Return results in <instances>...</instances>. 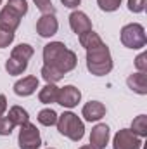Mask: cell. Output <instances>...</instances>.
I'll return each mask as SVG.
<instances>
[{"mask_svg": "<svg viewBox=\"0 0 147 149\" xmlns=\"http://www.w3.org/2000/svg\"><path fill=\"white\" fill-rule=\"evenodd\" d=\"M43 61L45 64L42 68V76L47 83L59 81L68 71L74 70L78 63L76 54L66 49V45L61 42H50L43 47Z\"/></svg>", "mask_w": 147, "mask_h": 149, "instance_id": "6da1fadb", "label": "cell"}, {"mask_svg": "<svg viewBox=\"0 0 147 149\" xmlns=\"http://www.w3.org/2000/svg\"><path fill=\"white\" fill-rule=\"evenodd\" d=\"M7 7L9 9H12L16 14H19L21 17L28 12V3H26V0H9L7 2Z\"/></svg>", "mask_w": 147, "mask_h": 149, "instance_id": "ffe728a7", "label": "cell"}, {"mask_svg": "<svg viewBox=\"0 0 147 149\" xmlns=\"http://www.w3.org/2000/svg\"><path fill=\"white\" fill-rule=\"evenodd\" d=\"M69 24H71V30H73L78 37L92 31V23L87 17V14L81 12V10H74L73 14L69 16Z\"/></svg>", "mask_w": 147, "mask_h": 149, "instance_id": "30bf717a", "label": "cell"}, {"mask_svg": "<svg viewBox=\"0 0 147 149\" xmlns=\"http://www.w3.org/2000/svg\"><path fill=\"white\" fill-rule=\"evenodd\" d=\"M57 130L69 137L71 141L78 142L83 139V134H85V127H83V121L74 114V113H64L57 118Z\"/></svg>", "mask_w": 147, "mask_h": 149, "instance_id": "3957f363", "label": "cell"}, {"mask_svg": "<svg viewBox=\"0 0 147 149\" xmlns=\"http://www.w3.org/2000/svg\"><path fill=\"white\" fill-rule=\"evenodd\" d=\"M61 2H62L66 7H69V9H74V7H78V5H80V2H81V0H61Z\"/></svg>", "mask_w": 147, "mask_h": 149, "instance_id": "83f0119b", "label": "cell"}, {"mask_svg": "<svg viewBox=\"0 0 147 149\" xmlns=\"http://www.w3.org/2000/svg\"><path fill=\"white\" fill-rule=\"evenodd\" d=\"M35 3L43 14H55V7L52 5L50 0H35Z\"/></svg>", "mask_w": 147, "mask_h": 149, "instance_id": "7402d4cb", "label": "cell"}, {"mask_svg": "<svg viewBox=\"0 0 147 149\" xmlns=\"http://www.w3.org/2000/svg\"><path fill=\"white\" fill-rule=\"evenodd\" d=\"M42 146V139H40V132L33 123H24L21 125L19 130V148L21 149H38Z\"/></svg>", "mask_w": 147, "mask_h": 149, "instance_id": "8992f818", "label": "cell"}, {"mask_svg": "<svg viewBox=\"0 0 147 149\" xmlns=\"http://www.w3.org/2000/svg\"><path fill=\"white\" fill-rule=\"evenodd\" d=\"M109 142V127L104 123H99L92 128L90 134V146L95 149H104Z\"/></svg>", "mask_w": 147, "mask_h": 149, "instance_id": "8fae6325", "label": "cell"}, {"mask_svg": "<svg viewBox=\"0 0 147 149\" xmlns=\"http://www.w3.org/2000/svg\"><path fill=\"white\" fill-rule=\"evenodd\" d=\"M31 56H33V47L31 45L21 43V45L14 47L10 57L5 64V70L9 71V74H21L28 68V61H30Z\"/></svg>", "mask_w": 147, "mask_h": 149, "instance_id": "277c9868", "label": "cell"}, {"mask_svg": "<svg viewBox=\"0 0 147 149\" xmlns=\"http://www.w3.org/2000/svg\"><path fill=\"white\" fill-rule=\"evenodd\" d=\"M7 118L12 121V125L16 127V125H24V123H28L30 121V116H28V111L26 109H23V108H19V106H14V108H10V111L7 114Z\"/></svg>", "mask_w": 147, "mask_h": 149, "instance_id": "2e32d148", "label": "cell"}, {"mask_svg": "<svg viewBox=\"0 0 147 149\" xmlns=\"http://www.w3.org/2000/svg\"><path fill=\"white\" fill-rule=\"evenodd\" d=\"M126 83H128V87H130L133 92H137V94H140V95H146L147 94V74L146 73H140V71H139V73L128 76Z\"/></svg>", "mask_w": 147, "mask_h": 149, "instance_id": "9a60e30c", "label": "cell"}, {"mask_svg": "<svg viewBox=\"0 0 147 149\" xmlns=\"http://www.w3.org/2000/svg\"><path fill=\"white\" fill-rule=\"evenodd\" d=\"M142 141L132 130H119L114 137V149H140Z\"/></svg>", "mask_w": 147, "mask_h": 149, "instance_id": "52a82bcc", "label": "cell"}, {"mask_svg": "<svg viewBox=\"0 0 147 149\" xmlns=\"http://www.w3.org/2000/svg\"><path fill=\"white\" fill-rule=\"evenodd\" d=\"M57 113L54 111V109H42V111L38 113V121L42 123V125H45V127H50V125H55L57 123Z\"/></svg>", "mask_w": 147, "mask_h": 149, "instance_id": "d6986e66", "label": "cell"}, {"mask_svg": "<svg viewBox=\"0 0 147 149\" xmlns=\"http://www.w3.org/2000/svg\"><path fill=\"white\" fill-rule=\"evenodd\" d=\"M80 99H81V94H80V90L76 87H73V85L62 87L57 92V102L61 106H64V108H74L80 102Z\"/></svg>", "mask_w": 147, "mask_h": 149, "instance_id": "ba28073f", "label": "cell"}, {"mask_svg": "<svg viewBox=\"0 0 147 149\" xmlns=\"http://www.w3.org/2000/svg\"><path fill=\"white\" fill-rule=\"evenodd\" d=\"M146 30L142 24H137V23H132V24H126L123 26L121 30V43L128 49H142L146 47Z\"/></svg>", "mask_w": 147, "mask_h": 149, "instance_id": "5b68a950", "label": "cell"}, {"mask_svg": "<svg viewBox=\"0 0 147 149\" xmlns=\"http://www.w3.org/2000/svg\"><path fill=\"white\" fill-rule=\"evenodd\" d=\"M81 47L87 50V68L95 76H104L112 70V59L107 45L94 31H88L80 37Z\"/></svg>", "mask_w": 147, "mask_h": 149, "instance_id": "7a4b0ae2", "label": "cell"}, {"mask_svg": "<svg viewBox=\"0 0 147 149\" xmlns=\"http://www.w3.org/2000/svg\"><path fill=\"white\" fill-rule=\"evenodd\" d=\"M57 28H59V23H57L54 14H43L37 21V31H38V35L43 38H49L52 35H55Z\"/></svg>", "mask_w": 147, "mask_h": 149, "instance_id": "9c48e42d", "label": "cell"}, {"mask_svg": "<svg viewBox=\"0 0 147 149\" xmlns=\"http://www.w3.org/2000/svg\"><path fill=\"white\" fill-rule=\"evenodd\" d=\"M14 40V33L12 31H5V30H0V49L7 47L10 42Z\"/></svg>", "mask_w": 147, "mask_h": 149, "instance_id": "cb8c5ba5", "label": "cell"}, {"mask_svg": "<svg viewBox=\"0 0 147 149\" xmlns=\"http://www.w3.org/2000/svg\"><path fill=\"white\" fill-rule=\"evenodd\" d=\"M97 3H99V7H101L102 10L112 12V10H116V9L119 7L121 0H97Z\"/></svg>", "mask_w": 147, "mask_h": 149, "instance_id": "44dd1931", "label": "cell"}, {"mask_svg": "<svg viewBox=\"0 0 147 149\" xmlns=\"http://www.w3.org/2000/svg\"><path fill=\"white\" fill-rule=\"evenodd\" d=\"M5 109H7V99H5V95H2V94H0V118L3 116Z\"/></svg>", "mask_w": 147, "mask_h": 149, "instance_id": "4316f807", "label": "cell"}, {"mask_svg": "<svg viewBox=\"0 0 147 149\" xmlns=\"http://www.w3.org/2000/svg\"><path fill=\"white\" fill-rule=\"evenodd\" d=\"M132 132L139 137H146L147 135V116L146 114H140L133 120L132 123Z\"/></svg>", "mask_w": 147, "mask_h": 149, "instance_id": "ac0fdd59", "label": "cell"}, {"mask_svg": "<svg viewBox=\"0 0 147 149\" xmlns=\"http://www.w3.org/2000/svg\"><path fill=\"white\" fill-rule=\"evenodd\" d=\"M21 23V16L16 14L12 9H9L7 5L0 10V30H5V31H16V28L19 26Z\"/></svg>", "mask_w": 147, "mask_h": 149, "instance_id": "7c38bea8", "label": "cell"}, {"mask_svg": "<svg viewBox=\"0 0 147 149\" xmlns=\"http://www.w3.org/2000/svg\"><path fill=\"white\" fill-rule=\"evenodd\" d=\"M146 59H147V56L144 54V52L135 59V66H137V70H139L140 73H146V71H147V61H146Z\"/></svg>", "mask_w": 147, "mask_h": 149, "instance_id": "484cf974", "label": "cell"}, {"mask_svg": "<svg viewBox=\"0 0 147 149\" xmlns=\"http://www.w3.org/2000/svg\"><path fill=\"white\" fill-rule=\"evenodd\" d=\"M49 149H50V148H49Z\"/></svg>", "mask_w": 147, "mask_h": 149, "instance_id": "4dcf8cb0", "label": "cell"}, {"mask_svg": "<svg viewBox=\"0 0 147 149\" xmlns=\"http://www.w3.org/2000/svg\"><path fill=\"white\" fill-rule=\"evenodd\" d=\"M37 87H38V78L37 76H26V78L16 81V85H14V92H16L17 95L26 97V95H31V94L37 90Z\"/></svg>", "mask_w": 147, "mask_h": 149, "instance_id": "5bb4252c", "label": "cell"}, {"mask_svg": "<svg viewBox=\"0 0 147 149\" xmlns=\"http://www.w3.org/2000/svg\"><path fill=\"white\" fill-rule=\"evenodd\" d=\"M0 3H2V0H0Z\"/></svg>", "mask_w": 147, "mask_h": 149, "instance_id": "f546056e", "label": "cell"}, {"mask_svg": "<svg viewBox=\"0 0 147 149\" xmlns=\"http://www.w3.org/2000/svg\"><path fill=\"white\" fill-rule=\"evenodd\" d=\"M80 149H95V148H92V146H83V148H80Z\"/></svg>", "mask_w": 147, "mask_h": 149, "instance_id": "f1b7e54d", "label": "cell"}, {"mask_svg": "<svg viewBox=\"0 0 147 149\" xmlns=\"http://www.w3.org/2000/svg\"><path fill=\"white\" fill-rule=\"evenodd\" d=\"M128 9L132 12H142L146 9V0H128Z\"/></svg>", "mask_w": 147, "mask_h": 149, "instance_id": "d4e9b609", "label": "cell"}, {"mask_svg": "<svg viewBox=\"0 0 147 149\" xmlns=\"http://www.w3.org/2000/svg\"><path fill=\"white\" fill-rule=\"evenodd\" d=\"M12 128H14L12 121H10L7 116H2V118H0V135H10Z\"/></svg>", "mask_w": 147, "mask_h": 149, "instance_id": "603a6c76", "label": "cell"}, {"mask_svg": "<svg viewBox=\"0 0 147 149\" xmlns=\"http://www.w3.org/2000/svg\"><path fill=\"white\" fill-rule=\"evenodd\" d=\"M57 92H59V88L54 85V83H47L43 88H42V92H40V102H43V104H52V102H57Z\"/></svg>", "mask_w": 147, "mask_h": 149, "instance_id": "e0dca14e", "label": "cell"}, {"mask_svg": "<svg viewBox=\"0 0 147 149\" xmlns=\"http://www.w3.org/2000/svg\"><path fill=\"white\" fill-rule=\"evenodd\" d=\"M83 116L87 121H97L106 114V106L99 101H90L83 106Z\"/></svg>", "mask_w": 147, "mask_h": 149, "instance_id": "4fadbf2b", "label": "cell"}]
</instances>
